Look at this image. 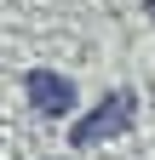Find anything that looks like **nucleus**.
Segmentation results:
<instances>
[{"label":"nucleus","instance_id":"f03ea898","mask_svg":"<svg viewBox=\"0 0 155 160\" xmlns=\"http://www.w3.org/2000/svg\"><path fill=\"white\" fill-rule=\"evenodd\" d=\"M23 92H29V103L40 109V114H52V120L75 109V80L52 74V69H29V74H23Z\"/></svg>","mask_w":155,"mask_h":160},{"label":"nucleus","instance_id":"f257e3e1","mask_svg":"<svg viewBox=\"0 0 155 160\" xmlns=\"http://www.w3.org/2000/svg\"><path fill=\"white\" fill-rule=\"evenodd\" d=\"M132 126V92H109L86 120L69 126V143H104V137H121Z\"/></svg>","mask_w":155,"mask_h":160},{"label":"nucleus","instance_id":"20e7f679","mask_svg":"<svg viewBox=\"0 0 155 160\" xmlns=\"http://www.w3.org/2000/svg\"><path fill=\"white\" fill-rule=\"evenodd\" d=\"M52 160H69V154H52Z\"/></svg>","mask_w":155,"mask_h":160},{"label":"nucleus","instance_id":"7ed1b4c3","mask_svg":"<svg viewBox=\"0 0 155 160\" xmlns=\"http://www.w3.org/2000/svg\"><path fill=\"white\" fill-rule=\"evenodd\" d=\"M149 17H155V0H149Z\"/></svg>","mask_w":155,"mask_h":160}]
</instances>
